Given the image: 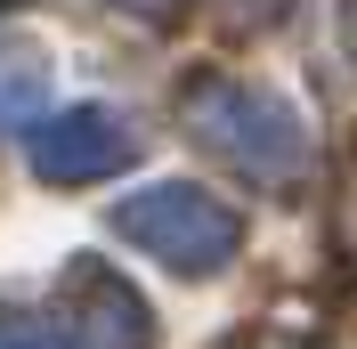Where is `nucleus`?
Returning <instances> with one entry per match:
<instances>
[{"mask_svg":"<svg viewBox=\"0 0 357 349\" xmlns=\"http://www.w3.org/2000/svg\"><path fill=\"white\" fill-rule=\"evenodd\" d=\"M114 228H122L138 252L187 268V276H211V268L236 260V244H244L236 211L211 203V195H195V187H146V195H130L114 211Z\"/></svg>","mask_w":357,"mask_h":349,"instance_id":"nucleus-1","label":"nucleus"},{"mask_svg":"<svg viewBox=\"0 0 357 349\" xmlns=\"http://www.w3.org/2000/svg\"><path fill=\"white\" fill-rule=\"evenodd\" d=\"M187 122H195L203 147H220L227 163H244L252 179H276L301 163V122H292L276 98H260L252 82H203L187 98Z\"/></svg>","mask_w":357,"mask_h":349,"instance_id":"nucleus-2","label":"nucleus"},{"mask_svg":"<svg viewBox=\"0 0 357 349\" xmlns=\"http://www.w3.org/2000/svg\"><path fill=\"white\" fill-rule=\"evenodd\" d=\"M130 163V131L114 122L106 106H73V114H49L33 131V171L57 179V187H82V179H106Z\"/></svg>","mask_w":357,"mask_h":349,"instance_id":"nucleus-3","label":"nucleus"},{"mask_svg":"<svg viewBox=\"0 0 357 349\" xmlns=\"http://www.w3.org/2000/svg\"><path fill=\"white\" fill-rule=\"evenodd\" d=\"M66 333H82V349H146V301L122 276H106V268H82Z\"/></svg>","mask_w":357,"mask_h":349,"instance_id":"nucleus-4","label":"nucleus"},{"mask_svg":"<svg viewBox=\"0 0 357 349\" xmlns=\"http://www.w3.org/2000/svg\"><path fill=\"white\" fill-rule=\"evenodd\" d=\"M41 89H49V73L33 49H0V131H24L41 114Z\"/></svg>","mask_w":357,"mask_h":349,"instance_id":"nucleus-5","label":"nucleus"},{"mask_svg":"<svg viewBox=\"0 0 357 349\" xmlns=\"http://www.w3.org/2000/svg\"><path fill=\"white\" fill-rule=\"evenodd\" d=\"M0 349H66V317H0Z\"/></svg>","mask_w":357,"mask_h":349,"instance_id":"nucleus-6","label":"nucleus"},{"mask_svg":"<svg viewBox=\"0 0 357 349\" xmlns=\"http://www.w3.org/2000/svg\"><path fill=\"white\" fill-rule=\"evenodd\" d=\"M138 8H155V0H138Z\"/></svg>","mask_w":357,"mask_h":349,"instance_id":"nucleus-7","label":"nucleus"}]
</instances>
